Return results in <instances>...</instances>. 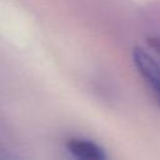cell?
Masks as SVG:
<instances>
[{
  "label": "cell",
  "mask_w": 160,
  "mask_h": 160,
  "mask_svg": "<svg viewBox=\"0 0 160 160\" xmlns=\"http://www.w3.org/2000/svg\"><path fill=\"white\" fill-rule=\"evenodd\" d=\"M66 148L75 160H106L104 149L88 139L71 138L68 140Z\"/></svg>",
  "instance_id": "7a4b0ae2"
},
{
  "label": "cell",
  "mask_w": 160,
  "mask_h": 160,
  "mask_svg": "<svg viewBox=\"0 0 160 160\" xmlns=\"http://www.w3.org/2000/svg\"><path fill=\"white\" fill-rule=\"evenodd\" d=\"M0 160H18L16 155L11 151V149L1 136V132H0Z\"/></svg>",
  "instance_id": "3957f363"
},
{
  "label": "cell",
  "mask_w": 160,
  "mask_h": 160,
  "mask_svg": "<svg viewBox=\"0 0 160 160\" xmlns=\"http://www.w3.org/2000/svg\"><path fill=\"white\" fill-rule=\"evenodd\" d=\"M132 62L160 104V64L142 48H134Z\"/></svg>",
  "instance_id": "6da1fadb"
},
{
  "label": "cell",
  "mask_w": 160,
  "mask_h": 160,
  "mask_svg": "<svg viewBox=\"0 0 160 160\" xmlns=\"http://www.w3.org/2000/svg\"><path fill=\"white\" fill-rule=\"evenodd\" d=\"M148 40H149V45L160 55V36H151Z\"/></svg>",
  "instance_id": "277c9868"
}]
</instances>
